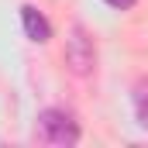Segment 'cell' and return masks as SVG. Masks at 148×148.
Listing matches in <instances>:
<instances>
[{
	"label": "cell",
	"mask_w": 148,
	"mask_h": 148,
	"mask_svg": "<svg viewBox=\"0 0 148 148\" xmlns=\"http://www.w3.org/2000/svg\"><path fill=\"white\" fill-rule=\"evenodd\" d=\"M21 28H24L28 41H35V45H45L52 38V24H48V17L38 10L35 3H24L21 7Z\"/></svg>",
	"instance_id": "3"
},
{
	"label": "cell",
	"mask_w": 148,
	"mask_h": 148,
	"mask_svg": "<svg viewBox=\"0 0 148 148\" xmlns=\"http://www.w3.org/2000/svg\"><path fill=\"white\" fill-rule=\"evenodd\" d=\"M35 134H38V141H45V145L69 148V145L79 141V124H76V117L69 110H62V107H48V110L38 114Z\"/></svg>",
	"instance_id": "1"
},
{
	"label": "cell",
	"mask_w": 148,
	"mask_h": 148,
	"mask_svg": "<svg viewBox=\"0 0 148 148\" xmlns=\"http://www.w3.org/2000/svg\"><path fill=\"white\" fill-rule=\"evenodd\" d=\"M134 117L141 127H148V86H138V93H134Z\"/></svg>",
	"instance_id": "4"
},
{
	"label": "cell",
	"mask_w": 148,
	"mask_h": 148,
	"mask_svg": "<svg viewBox=\"0 0 148 148\" xmlns=\"http://www.w3.org/2000/svg\"><path fill=\"white\" fill-rule=\"evenodd\" d=\"M103 3H107L110 10H131V7H134L138 0H103Z\"/></svg>",
	"instance_id": "5"
},
{
	"label": "cell",
	"mask_w": 148,
	"mask_h": 148,
	"mask_svg": "<svg viewBox=\"0 0 148 148\" xmlns=\"http://www.w3.org/2000/svg\"><path fill=\"white\" fill-rule=\"evenodd\" d=\"M66 66L73 69V76L97 73V41L83 24H73V31L66 38Z\"/></svg>",
	"instance_id": "2"
}]
</instances>
